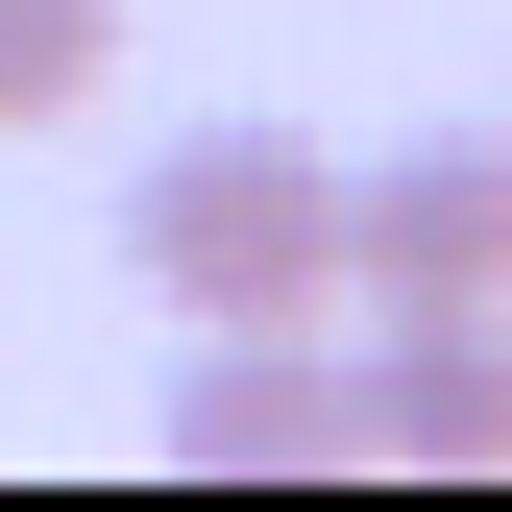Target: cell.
<instances>
[{
	"mask_svg": "<svg viewBox=\"0 0 512 512\" xmlns=\"http://www.w3.org/2000/svg\"><path fill=\"white\" fill-rule=\"evenodd\" d=\"M171 464H366L342 317H196V366H171Z\"/></svg>",
	"mask_w": 512,
	"mask_h": 512,
	"instance_id": "obj_4",
	"label": "cell"
},
{
	"mask_svg": "<svg viewBox=\"0 0 512 512\" xmlns=\"http://www.w3.org/2000/svg\"><path fill=\"white\" fill-rule=\"evenodd\" d=\"M366 464H512V293H342Z\"/></svg>",
	"mask_w": 512,
	"mask_h": 512,
	"instance_id": "obj_2",
	"label": "cell"
},
{
	"mask_svg": "<svg viewBox=\"0 0 512 512\" xmlns=\"http://www.w3.org/2000/svg\"><path fill=\"white\" fill-rule=\"evenodd\" d=\"M342 293H512V147L488 122H415V147L342 171Z\"/></svg>",
	"mask_w": 512,
	"mask_h": 512,
	"instance_id": "obj_3",
	"label": "cell"
},
{
	"mask_svg": "<svg viewBox=\"0 0 512 512\" xmlns=\"http://www.w3.org/2000/svg\"><path fill=\"white\" fill-rule=\"evenodd\" d=\"M122 269L171 317H342V147L293 122H171L122 171Z\"/></svg>",
	"mask_w": 512,
	"mask_h": 512,
	"instance_id": "obj_1",
	"label": "cell"
},
{
	"mask_svg": "<svg viewBox=\"0 0 512 512\" xmlns=\"http://www.w3.org/2000/svg\"><path fill=\"white\" fill-rule=\"evenodd\" d=\"M122 74V0H0V122H74Z\"/></svg>",
	"mask_w": 512,
	"mask_h": 512,
	"instance_id": "obj_5",
	"label": "cell"
}]
</instances>
